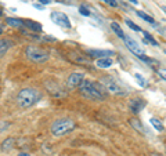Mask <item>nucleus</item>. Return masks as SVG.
I'll return each instance as SVG.
<instances>
[{
    "instance_id": "4468645a",
    "label": "nucleus",
    "mask_w": 166,
    "mask_h": 156,
    "mask_svg": "<svg viewBox=\"0 0 166 156\" xmlns=\"http://www.w3.org/2000/svg\"><path fill=\"white\" fill-rule=\"evenodd\" d=\"M24 25L27 28H29L31 31H33V32H40L42 31V25L39 24V22H36V21L27 20V21H24Z\"/></svg>"
},
{
    "instance_id": "dca6fc26",
    "label": "nucleus",
    "mask_w": 166,
    "mask_h": 156,
    "mask_svg": "<svg viewBox=\"0 0 166 156\" xmlns=\"http://www.w3.org/2000/svg\"><path fill=\"white\" fill-rule=\"evenodd\" d=\"M14 142H15V138H7V139H4L3 141V144H2V149L3 151H10V149L14 148Z\"/></svg>"
},
{
    "instance_id": "20e7f679",
    "label": "nucleus",
    "mask_w": 166,
    "mask_h": 156,
    "mask_svg": "<svg viewBox=\"0 0 166 156\" xmlns=\"http://www.w3.org/2000/svg\"><path fill=\"white\" fill-rule=\"evenodd\" d=\"M25 54L27 57L33 62H46L49 61L50 58V54L46 51V50L40 49V47H36V46H28L27 50H25Z\"/></svg>"
},
{
    "instance_id": "c85d7f7f",
    "label": "nucleus",
    "mask_w": 166,
    "mask_h": 156,
    "mask_svg": "<svg viewBox=\"0 0 166 156\" xmlns=\"http://www.w3.org/2000/svg\"><path fill=\"white\" fill-rule=\"evenodd\" d=\"M33 6H35V7H36V8H40V10H42V8H43V6H42L40 3H39V4H37V3H36V4H33Z\"/></svg>"
},
{
    "instance_id": "72a5a7b5",
    "label": "nucleus",
    "mask_w": 166,
    "mask_h": 156,
    "mask_svg": "<svg viewBox=\"0 0 166 156\" xmlns=\"http://www.w3.org/2000/svg\"><path fill=\"white\" fill-rule=\"evenodd\" d=\"M2 15H3V11H2V10H0V17H2Z\"/></svg>"
},
{
    "instance_id": "5701e85b",
    "label": "nucleus",
    "mask_w": 166,
    "mask_h": 156,
    "mask_svg": "<svg viewBox=\"0 0 166 156\" xmlns=\"http://www.w3.org/2000/svg\"><path fill=\"white\" fill-rule=\"evenodd\" d=\"M79 12H81L82 15H86V17H90L91 15L90 10H89L87 7H85V6H81V7H79Z\"/></svg>"
},
{
    "instance_id": "423d86ee",
    "label": "nucleus",
    "mask_w": 166,
    "mask_h": 156,
    "mask_svg": "<svg viewBox=\"0 0 166 156\" xmlns=\"http://www.w3.org/2000/svg\"><path fill=\"white\" fill-rule=\"evenodd\" d=\"M44 86H46L47 91H49V93L51 94L53 97H56V98H64V97H66V91L64 90V88L58 83H57V82H53V80L46 82V83H44Z\"/></svg>"
},
{
    "instance_id": "c756f323",
    "label": "nucleus",
    "mask_w": 166,
    "mask_h": 156,
    "mask_svg": "<svg viewBox=\"0 0 166 156\" xmlns=\"http://www.w3.org/2000/svg\"><path fill=\"white\" fill-rule=\"evenodd\" d=\"M18 156H31V155H29V154H27V152H21V154L18 155Z\"/></svg>"
},
{
    "instance_id": "7ed1b4c3",
    "label": "nucleus",
    "mask_w": 166,
    "mask_h": 156,
    "mask_svg": "<svg viewBox=\"0 0 166 156\" xmlns=\"http://www.w3.org/2000/svg\"><path fill=\"white\" fill-rule=\"evenodd\" d=\"M76 127V123L72 119H60L51 125V133L54 137H61L68 134Z\"/></svg>"
},
{
    "instance_id": "a878e982",
    "label": "nucleus",
    "mask_w": 166,
    "mask_h": 156,
    "mask_svg": "<svg viewBox=\"0 0 166 156\" xmlns=\"http://www.w3.org/2000/svg\"><path fill=\"white\" fill-rule=\"evenodd\" d=\"M158 75L161 76L164 80H166V69H158Z\"/></svg>"
},
{
    "instance_id": "bb28decb",
    "label": "nucleus",
    "mask_w": 166,
    "mask_h": 156,
    "mask_svg": "<svg viewBox=\"0 0 166 156\" xmlns=\"http://www.w3.org/2000/svg\"><path fill=\"white\" fill-rule=\"evenodd\" d=\"M7 126H8V125H7V123H4V122H3V123H0V133H2L3 130H4Z\"/></svg>"
},
{
    "instance_id": "f257e3e1",
    "label": "nucleus",
    "mask_w": 166,
    "mask_h": 156,
    "mask_svg": "<svg viewBox=\"0 0 166 156\" xmlns=\"http://www.w3.org/2000/svg\"><path fill=\"white\" fill-rule=\"evenodd\" d=\"M79 91L82 95H85L86 98H90V100H97V101H103L105 98V87L101 83H94L90 80H85L79 84Z\"/></svg>"
},
{
    "instance_id": "39448f33",
    "label": "nucleus",
    "mask_w": 166,
    "mask_h": 156,
    "mask_svg": "<svg viewBox=\"0 0 166 156\" xmlns=\"http://www.w3.org/2000/svg\"><path fill=\"white\" fill-rule=\"evenodd\" d=\"M101 84L105 87V90H108L112 94H119V95L126 94V91L123 90L122 84H120L116 79L111 78V76H104V78L101 79Z\"/></svg>"
},
{
    "instance_id": "f3484780",
    "label": "nucleus",
    "mask_w": 166,
    "mask_h": 156,
    "mask_svg": "<svg viewBox=\"0 0 166 156\" xmlns=\"http://www.w3.org/2000/svg\"><path fill=\"white\" fill-rule=\"evenodd\" d=\"M6 22L14 28H22V25H24V21L18 20V18H6Z\"/></svg>"
},
{
    "instance_id": "9d476101",
    "label": "nucleus",
    "mask_w": 166,
    "mask_h": 156,
    "mask_svg": "<svg viewBox=\"0 0 166 156\" xmlns=\"http://www.w3.org/2000/svg\"><path fill=\"white\" fill-rule=\"evenodd\" d=\"M144 106H145V101L141 100V98H133V100H130V102H129L130 111L136 115L141 112V111L144 109Z\"/></svg>"
},
{
    "instance_id": "9b49d317",
    "label": "nucleus",
    "mask_w": 166,
    "mask_h": 156,
    "mask_svg": "<svg viewBox=\"0 0 166 156\" xmlns=\"http://www.w3.org/2000/svg\"><path fill=\"white\" fill-rule=\"evenodd\" d=\"M87 54L90 57H94V58H104V57H110L114 55L112 50H98V49H89Z\"/></svg>"
},
{
    "instance_id": "2f4dec72",
    "label": "nucleus",
    "mask_w": 166,
    "mask_h": 156,
    "mask_svg": "<svg viewBox=\"0 0 166 156\" xmlns=\"http://www.w3.org/2000/svg\"><path fill=\"white\" fill-rule=\"evenodd\" d=\"M127 2H130V3H133V4H137V0H127Z\"/></svg>"
},
{
    "instance_id": "0eeeda50",
    "label": "nucleus",
    "mask_w": 166,
    "mask_h": 156,
    "mask_svg": "<svg viewBox=\"0 0 166 156\" xmlns=\"http://www.w3.org/2000/svg\"><path fill=\"white\" fill-rule=\"evenodd\" d=\"M51 20H53V22H56L58 26L66 28V29H69V28H71V21H69V18L66 17L64 12H61V11L51 12Z\"/></svg>"
},
{
    "instance_id": "aec40b11",
    "label": "nucleus",
    "mask_w": 166,
    "mask_h": 156,
    "mask_svg": "<svg viewBox=\"0 0 166 156\" xmlns=\"http://www.w3.org/2000/svg\"><path fill=\"white\" fill-rule=\"evenodd\" d=\"M143 35H144V37H145V40H144L145 43H151L152 46H155V47L158 46V43H156V40H155L154 37L151 36V35L148 33V32H144V31H143Z\"/></svg>"
},
{
    "instance_id": "7c9ffc66",
    "label": "nucleus",
    "mask_w": 166,
    "mask_h": 156,
    "mask_svg": "<svg viewBox=\"0 0 166 156\" xmlns=\"http://www.w3.org/2000/svg\"><path fill=\"white\" fill-rule=\"evenodd\" d=\"M161 10H162V11H164L165 14H166V6H162V7H161Z\"/></svg>"
},
{
    "instance_id": "412c9836",
    "label": "nucleus",
    "mask_w": 166,
    "mask_h": 156,
    "mask_svg": "<svg viewBox=\"0 0 166 156\" xmlns=\"http://www.w3.org/2000/svg\"><path fill=\"white\" fill-rule=\"evenodd\" d=\"M149 122H151V125L155 127V130H158V131H162V130H164V126H162V123L159 122V120L156 119V117H152V119L149 120Z\"/></svg>"
},
{
    "instance_id": "4be33fe9",
    "label": "nucleus",
    "mask_w": 166,
    "mask_h": 156,
    "mask_svg": "<svg viewBox=\"0 0 166 156\" xmlns=\"http://www.w3.org/2000/svg\"><path fill=\"white\" fill-rule=\"evenodd\" d=\"M126 25L130 28V29H133V31H136V32H143V29L139 26V25H136L134 22H133L132 20H126Z\"/></svg>"
},
{
    "instance_id": "ddd939ff",
    "label": "nucleus",
    "mask_w": 166,
    "mask_h": 156,
    "mask_svg": "<svg viewBox=\"0 0 166 156\" xmlns=\"http://www.w3.org/2000/svg\"><path fill=\"white\" fill-rule=\"evenodd\" d=\"M112 58L111 57H104V58H98V61H97V66L98 68H110L111 65H112Z\"/></svg>"
},
{
    "instance_id": "473e14b6",
    "label": "nucleus",
    "mask_w": 166,
    "mask_h": 156,
    "mask_svg": "<svg viewBox=\"0 0 166 156\" xmlns=\"http://www.w3.org/2000/svg\"><path fill=\"white\" fill-rule=\"evenodd\" d=\"M3 33V26H0V35Z\"/></svg>"
},
{
    "instance_id": "f03ea898",
    "label": "nucleus",
    "mask_w": 166,
    "mask_h": 156,
    "mask_svg": "<svg viewBox=\"0 0 166 156\" xmlns=\"http://www.w3.org/2000/svg\"><path fill=\"white\" fill-rule=\"evenodd\" d=\"M42 94L35 88H24L17 95V104L21 108H31L32 105L39 102Z\"/></svg>"
},
{
    "instance_id": "6e6552de",
    "label": "nucleus",
    "mask_w": 166,
    "mask_h": 156,
    "mask_svg": "<svg viewBox=\"0 0 166 156\" xmlns=\"http://www.w3.org/2000/svg\"><path fill=\"white\" fill-rule=\"evenodd\" d=\"M124 44H126V47L130 50L133 54H136L137 57H141V55H144V50L141 49V46H140L139 43L136 42L134 39H132L130 36H124Z\"/></svg>"
},
{
    "instance_id": "cd10ccee",
    "label": "nucleus",
    "mask_w": 166,
    "mask_h": 156,
    "mask_svg": "<svg viewBox=\"0 0 166 156\" xmlns=\"http://www.w3.org/2000/svg\"><path fill=\"white\" fill-rule=\"evenodd\" d=\"M40 4H50L51 3V0H39Z\"/></svg>"
},
{
    "instance_id": "b1692460",
    "label": "nucleus",
    "mask_w": 166,
    "mask_h": 156,
    "mask_svg": "<svg viewBox=\"0 0 166 156\" xmlns=\"http://www.w3.org/2000/svg\"><path fill=\"white\" fill-rule=\"evenodd\" d=\"M136 79H137V82H139V83H140V86H141V87H145L147 82L144 80V78H143L141 75H139V73H137V75H136Z\"/></svg>"
},
{
    "instance_id": "393cba45",
    "label": "nucleus",
    "mask_w": 166,
    "mask_h": 156,
    "mask_svg": "<svg viewBox=\"0 0 166 156\" xmlns=\"http://www.w3.org/2000/svg\"><path fill=\"white\" fill-rule=\"evenodd\" d=\"M101 2H105L107 4H110L111 7H116V6H118L116 0H101Z\"/></svg>"
},
{
    "instance_id": "2eb2a0df",
    "label": "nucleus",
    "mask_w": 166,
    "mask_h": 156,
    "mask_svg": "<svg viewBox=\"0 0 166 156\" xmlns=\"http://www.w3.org/2000/svg\"><path fill=\"white\" fill-rule=\"evenodd\" d=\"M129 123H130V126H132L133 129H134V130H137V131L143 133V134H144V133H145L144 126L141 125V122H140V120H137V119H130V120H129Z\"/></svg>"
},
{
    "instance_id": "1a4fd4ad",
    "label": "nucleus",
    "mask_w": 166,
    "mask_h": 156,
    "mask_svg": "<svg viewBox=\"0 0 166 156\" xmlns=\"http://www.w3.org/2000/svg\"><path fill=\"white\" fill-rule=\"evenodd\" d=\"M83 78H85V75L81 72H73L69 75L68 80H66V84H68L69 88H76L79 87V84L83 82Z\"/></svg>"
},
{
    "instance_id": "f8f14e48",
    "label": "nucleus",
    "mask_w": 166,
    "mask_h": 156,
    "mask_svg": "<svg viewBox=\"0 0 166 156\" xmlns=\"http://www.w3.org/2000/svg\"><path fill=\"white\" fill-rule=\"evenodd\" d=\"M12 46V42L10 39H0V58L8 51V49Z\"/></svg>"
},
{
    "instance_id": "6ab92c4d",
    "label": "nucleus",
    "mask_w": 166,
    "mask_h": 156,
    "mask_svg": "<svg viewBox=\"0 0 166 156\" xmlns=\"http://www.w3.org/2000/svg\"><path fill=\"white\" fill-rule=\"evenodd\" d=\"M137 15H139L140 18H143V20H144V21L149 22V24H151V25H155V24H156L154 18H152L151 15H148V14H147V12H144V11H137Z\"/></svg>"
},
{
    "instance_id": "f704fd0d",
    "label": "nucleus",
    "mask_w": 166,
    "mask_h": 156,
    "mask_svg": "<svg viewBox=\"0 0 166 156\" xmlns=\"http://www.w3.org/2000/svg\"><path fill=\"white\" fill-rule=\"evenodd\" d=\"M165 54H166V50H165Z\"/></svg>"
},
{
    "instance_id": "a211bd4d",
    "label": "nucleus",
    "mask_w": 166,
    "mask_h": 156,
    "mask_svg": "<svg viewBox=\"0 0 166 156\" xmlns=\"http://www.w3.org/2000/svg\"><path fill=\"white\" fill-rule=\"evenodd\" d=\"M111 28H112V31L115 32V33L118 35V36L120 37V39H124V36H126V35L123 33V31H122V28L119 26V25L116 24V22H111Z\"/></svg>"
}]
</instances>
